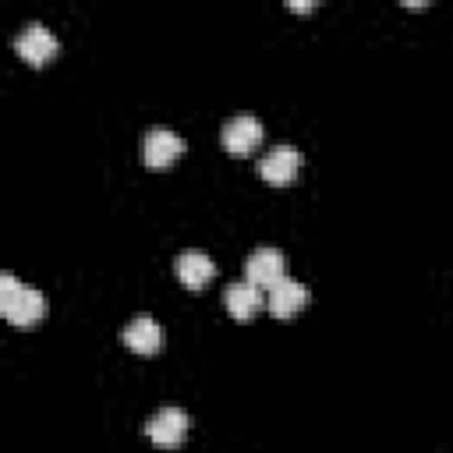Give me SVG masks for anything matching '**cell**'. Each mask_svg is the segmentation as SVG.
Segmentation results:
<instances>
[{"instance_id":"obj_1","label":"cell","mask_w":453,"mask_h":453,"mask_svg":"<svg viewBox=\"0 0 453 453\" xmlns=\"http://www.w3.org/2000/svg\"><path fill=\"white\" fill-rule=\"evenodd\" d=\"M0 311L11 326H35L46 315V297L35 287L18 283L14 273H0Z\"/></svg>"},{"instance_id":"obj_2","label":"cell","mask_w":453,"mask_h":453,"mask_svg":"<svg viewBox=\"0 0 453 453\" xmlns=\"http://www.w3.org/2000/svg\"><path fill=\"white\" fill-rule=\"evenodd\" d=\"M14 50H18V57H21L25 64H32V67H42L46 60H53V57H57L60 42H57V35H53L46 25H39V21H28V25L18 32V39H14Z\"/></svg>"},{"instance_id":"obj_3","label":"cell","mask_w":453,"mask_h":453,"mask_svg":"<svg viewBox=\"0 0 453 453\" xmlns=\"http://www.w3.org/2000/svg\"><path fill=\"white\" fill-rule=\"evenodd\" d=\"M188 414L180 407H159L149 421H145V435L159 446V449H177L188 439Z\"/></svg>"},{"instance_id":"obj_4","label":"cell","mask_w":453,"mask_h":453,"mask_svg":"<svg viewBox=\"0 0 453 453\" xmlns=\"http://www.w3.org/2000/svg\"><path fill=\"white\" fill-rule=\"evenodd\" d=\"M180 156H184V138L177 131H170V127H149L145 131V138H142V159H145V166L163 170V166L177 163Z\"/></svg>"},{"instance_id":"obj_5","label":"cell","mask_w":453,"mask_h":453,"mask_svg":"<svg viewBox=\"0 0 453 453\" xmlns=\"http://www.w3.org/2000/svg\"><path fill=\"white\" fill-rule=\"evenodd\" d=\"M283 276H287V255H283L280 248L262 244V248H255V251L248 255V262H244V280L255 283V287H269V290H273Z\"/></svg>"},{"instance_id":"obj_6","label":"cell","mask_w":453,"mask_h":453,"mask_svg":"<svg viewBox=\"0 0 453 453\" xmlns=\"http://www.w3.org/2000/svg\"><path fill=\"white\" fill-rule=\"evenodd\" d=\"M219 142H223V149H226L230 156H248V152H255L258 142H262V120H258L255 113H237V117H230V120L223 124Z\"/></svg>"},{"instance_id":"obj_7","label":"cell","mask_w":453,"mask_h":453,"mask_svg":"<svg viewBox=\"0 0 453 453\" xmlns=\"http://www.w3.org/2000/svg\"><path fill=\"white\" fill-rule=\"evenodd\" d=\"M297 170H301V152H297L294 145H273V149L258 159L262 180H265V184H276V188L290 184V180L297 177Z\"/></svg>"},{"instance_id":"obj_8","label":"cell","mask_w":453,"mask_h":453,"mask_svg":"<svg viewBox=\"0 0 453 453\" xmlns=\"http://www.w3.org/2000/svg\"><path fill=\"white\" fill-rule=\"evenodd\" d=\"M223 304H226L230 319L248 322V319H255V315L262 311L265 297H262V287H255V283H248V280H237V283H230V287H226Z\"/></svg>"},{"instance_id":"obj_9","label":"cell","mask_w":453,"mask_h":453,"mask_svg":"<svg viewBox=\"0 0 453 453\" xmlns=\"http://www.w3.org/2000/svg\"><path fill=\"white\" fill-rule=\"evenodd\" d=\"M212 276H216V262H212L202 248H188V251L177 255V280H180L188 290H202Z\"/></svg>"},{"instance_id":"obj_10","label":"cell","mask_w":453,"mask_h":453,"mask_svg":"<svg viewBox=\"0 0 453 453\" xmlns=\"http://www.w3.org/2000/svg\"><path fill=\"white\" fill-rule=\"evenodd\" d=\"M304 301H308V290H304L294 276H283V280L269 290V297H265V304H269V311H273L276 319H294V315L304 308Z\"/></svg>"},{"instance_id":"obj_11","label":"cell","mask_w":453,"mask_h":453,"mask_svg":"<svg viewBox=\"0 0 453 453\" xmlns=\"http://www.w3.org/2000/svg\"><path fill=\"white\" fill-rule=\"evenodd\" d=\"M120 340H124L134 354H156V350L163 347V326H159L156 319H149V315H138V319H131V322L124 326Z\"/></svg>"},{"instance_id":"obj_12","label":"cell","mask_w":453,"mask_h":453,"mask_svg":"<svg viewBox=\"0 0 453 453\" xmlns=\"http://www.w3.org/2000/svg\"><path fill=\"white\" fill-rule=\"evenodd\" d=\"M290 11H315V4H301V0H294V4H287Z\"/></svg>"}]
</instances>
